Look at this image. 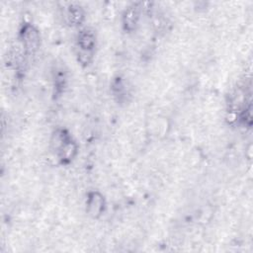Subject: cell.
Returning <instances> with one entry per match:
<instances>
[{"instance_id":"6","label":"cell","mask_w":253,"mask_h":253,"mask_svg":"<svg viewBox=\"0 0 253 253\" xmlns=\"http://www.w3.org/2000/svg\"><path fill=\"white\" fill-rule=\"evenodd\" d=\"M68 18H69V22L72 25H76L80 22V19L82 18V14H81L79 9L71 8L68 12Z\"/></svg>"},{"instance_id":"5","label":"cell","mask_w":253,"mask_h":253,"mask_svg":"<svg viewBox=\"0 0 253 253\" xmlns=\"http://www.w3.org/2000/svg\"><path fill=\"white\" fill-rule=\"evenodd\" d=\"M126 28L128 30H131L133 29V27L135 26L136 24V20H137V14L135 12V10H129L126 15Z\"/></svg>"},{"instance_id":"2","label":"cell","mask_w":253,"mask_h":253,"mask_svg":"<svg viewBox=\"0 0 253 253\" xmlns=\"http://www.w3.org/2000/svg\"><path fill=\"white\" fill-rule=\"evenodd\" d=\"M104 199L102 195L97 192H93L89 195L87 200V211L93 217H98L104 211Z\"/></svg>"},{"instance_id":"3","label":"cell","mask_w":253,"mask_h":253,"mask_svg":"<svg viewBox=\"0 0 253 253\" xmlns=\"http://www.w3.org/2000/svg\"><path fill=\"white\" fill-rule=\"evenodd\" d=\"M23 43L27 50L35 51L40 43V37L38 32L31 26H28L22 32Z\"/></svg>"},{"instance_id":"1","label":"cell","mask_w":253,"mask_h":253,"mask_svg":"<svg viewBox=\"0 0 253 253\" xmlns=\"http://www.w3.org/2000/svg\"><path fill=\"white\" fill-rule=\"evenodd\" d=\"M51 144L62 163L69 162L76 154V144L64 130H58L53 134Z\"/></svg>"},{"instance_id":"4","label":"cell","mask_w":253,"mask_h":253,"mask_svg":"<svg viewBox=\"0 0 253 253\" xmlns=\"http://www.w3.org/2000/svg\"><path fill=\"white\" fill-rule=\"evenodd\" d=\"M78 45L80 47L79 52L93 54V48L95 46L94 35L87 30L81 32V34L79 35V39H78Z\"/></svg>"}]
</instances>
